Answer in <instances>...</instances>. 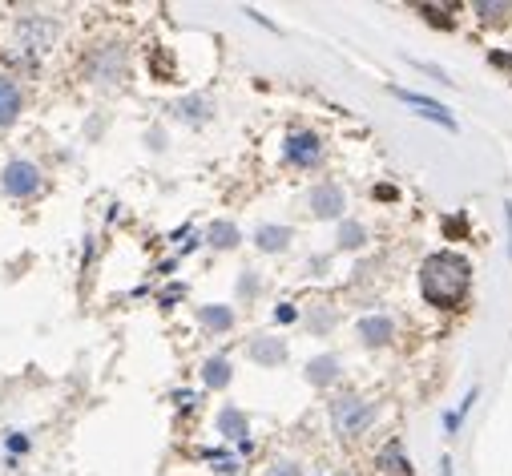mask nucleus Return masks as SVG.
I'll return each instance as SVG.
<instances>
[{"mask_svg":"<svg viewBox=\"0 0 512 476\" xmlns=\"http://www.w3.org/2000/svg\"><path fill=\"white\" fill-rule=\"evenodd\" d=\"M440 476H452V460L448 456H440Z\"/></svg>","mask_w":512,"mask_h":476,"instance_id":"393cba45","label":"nucleus"},{"mask_svg":"<svg viewBox=\"0 0 512 476\" xmlns=\"http://www.w3.org/2000/svg\"><path fill=\"white\" fill-rule=\"evenodd\" d=\"M331 416H335L339 436H355V432H363V428L375 420V404H367V400H359V396H343V400H335Z\"/></svg>","mask_w":512,"mask_h":476,"instance_id":"f03ea898","label":"nucleus"},{"mask_svg":"<svg viewBox=\"0 0 512 476\" xmlns=\"http://www.w3.org/2000/svg\"><path fill=\"white\" fill-rule=\"evenodd\" d=\"M472 13H480V21H492V25H500V21H508L512 5H496V0H476V5H472Z\"/></svg>","mask_w":512,"mask_h":476,"instance_id":"4468645a","label":"nucleus"},{"mask_svg":"<svg viewBox=\"0 0 512 476\" xmlns=\"http://www.w3.org/2000/svg\"><path fill=\"white\" fill-rule=\"evenodd\" d=\"M392 331H396V323H392L388 315H375V319H363V323H359L363 343H388V339H392Z\"/></svg>","mask_w":512,"mask_h":476,"instance_id":"1a4fd4ad","label":"nucleus"},{"mask_svg":"<svg viewBox=\"0 0 512 476\" xmlns=\"http://www.w3.org/2000/svg\"><path fill=\"white\" fill-rule=\"evenodd\" d=\"M339 476H347V472H339Z\"/></svg>","mask_w":512,"mask_h":476,"instance_id":"a878e982","label":"nucleus"},{"mask_svg":"<svg viewBox=\"0 0 512 476\" xmlns=\"http://www.w3.org/2000/svg\"><path fill=\"white\" fill-rule=\"evenodd\" d=\"M504 218H508V255H512V202H504Z\"/></svg>","mask_w":512,"mask_h":476,"instance_id":"4be33fe9","label":"nucleus"},{"mask_svg":"<svg viewBox=\"0 0 512 476\" xmlns=\"http://www.w3.org/2000/svg\"><path fill=\"white\" fill-rule=\"evenodd\" d=\"M5 190L13 198H33L41 190V170L33 162H9L5 166Z\"/></svg>","mask_w":512,"mask_h":476,"instance_id":"7ed1b4c3","label":"nucleus"},{"mask_svg":"<svg viewBox=\"0 0 512 476\" xmlns=\"http://www.w3.org/2000/svg\"><path fill=\"white\" fill-rule=\"evenodd\" d=\"M468 287H472V263L456 251H440V255H428L424 267H420V291L432 307H460L468 299Z\"/></svg>","mask_w":512,"mask_h":476,"instance_id":"f257e3e1","label":"nucleus"},{"mask_svg":"<svg viewBox=\"0 0 512 476\" xmlns=\"http://www.w3.org/2000/svg\"><path fill=\"white\" fill-rule=\"evenodd\" d=\"M210 243L214 247H234L238 243V226L234 222H214L210 226Z\"/></svg>","mask_w":512,"mask_h":476,"instance_id":"dca6fc26","label":"nucleus"},{"mask_svg":"<svg viewBox=\"0 0 512 476\" xmlns=\"http://www.w3.org/2000/svg\"><path fill=\"white\" fill-rule=\"evenodd\" d=\"M363 238H367V230H363L359 222H347V226L339 230V243H343V247H351V251H355V247H363Z\"/></svg>","mask_w":512,"mask_h":476,"instance_id":"a211bd4d","label":"nucleus"},{"mask_svg":"<svg viewBox=\"0 0 512 476\" xmlns=\"http://www.w3.org/2000/svg\"><path fill=\"white\" fill-rule=\"evenodd\" d=\"M275 319H283V323H291V319H295V311H291V307H279V311H275Z\"/></svg>","mask_w":512,"mask_h":476,"instance_id":"b1692460","label":"nucleus"},{"mask_svg":"<svg viewBox=\"0 0 512 476\" xmlns=\"http://www.w3.org/2000/svg\"><path fill=\"white\" fill-rule=\"evenodd\" d=\"M283 355H287V347H283L279 335H267V339H254V343H250V360L263 364V368H275Z\"/></svg>","mask_w":512,"mask_h":476,"instance_id":"0eeeda50","label":"nucleus"},{"mask_svg":"<svg viewBox=\"0 0 512 476\" xmlns=\"http://www.w3.org/2000/svg\"><path fill=\"white\" fill-rule=\"evenodd\" d=\"M392 93H396L404 105H416L424 117H432V122H440L444 130H456V117H452L440 101H432V97H424V93H416V89H392Z\"/></svg>","mask_w":512,"mask_h":476,"instance_id":"20e7f679","label":"nucleus"},{"mask_svg":"<svg viewBox=\"0 0 512 476\" xmlns=\"http://www.w3.org/2000/svg\"><path fill=\"white\" fill-rule=\"evenodd\" d=\"M383 460H388V468H392V472H408V460H400V448H396V444H388Z\"/></svg>","mask_w":512,"mask_h":476,"instance_id":"6ab92c4d","label":"nucleus"},{"mask_svg":"<svg viewBox=\"0 0 512 476\" xmlns=\"http://www.w3.org/2000/svg\"><path fill=\"white\" fill-rule=\"evenodd\" d=\"M307 202H311V210H315L319 218H339V214H343V190H339L335 182H323V186H315Z\"/></svg>","mask_w":512,"mask_h":476,"instance_id":"39448f33","label":"nucleus"},{"mask_svg":"<svg viewBox=\"0 0 512 476\" xmlns=\"http://www.w3.org/2000/svg\"><path fill=\"white\" fill-rule=\"evenodd\" d=\"M287 238H291L287 226H263V230H259V247H263V251H283Z\"/></svg>","mask_w":512,"mask_h":476,"instance_id":"ddd939ff","label":"nucleus"},{"mask_svg":"<svg viewBox=\"0 0 512 476\" xmlns=\"http://www.w3.org/2000/svg\"><path fill=\"white\" fill-rule=\"evenodd\" d=\"M492 65H500V69H512V57H508V53H492Z\"/></svg>","mask_w":512,"mask_h":476,"instance_id":"5701e85b","label":"nucleus"},{"mask_svg":"<svg viewBox=\"0 0 512 476\" xmlns=\"http://www.w3.org/2000/svg\"><path fill=\"white\" fill-rule=\"evenodd\" d=\"M202 323L214 327V331H230L234 327V311H226V307H202Z\"/></svg>","mask_w":512,"mask_h":476,"instance_id":"2eb2a0df","label":"nucleus"},{"mask_svg":"<svg viewBox=\"0 0 512 476\" xmlns=\"http://www.w3.org/2000/svg\"><path fill=\"white\" fill-rule=\"evenodd\" d=\"M218 432L230 436V440H242V444H246V416H242L238 408H222V416H218Z\"/></svg>","mask_w":512,"mask_h":476,"instance_id":"9b49d317","label":"nucleus"},{"mask_svg":"<svg viewBox=\"0 0 512 476\" xmlns=\"http://www.w3.org/2000/svg\"><path fill=\"white\" fill-rule=\"evenodd\" d=\"M117 73H121V49H113V45H109V49H105V57H97V61H93V77H97V81H113Z\"/></svg>","mask_w":512,"mask_h":476,"instance_id":"f8f14e48","label":"nucleus"},{"mask_svg":"<svg viewBox=\"0 0 512 476\" xmlns=\"http://www.w3.org/2000/svg\"><path fill=\"white\" fill-rule=\"evenodd\" d=\"M178 113H186V117H202V113H206V101H202V97H190L186 105H178Z\"/></svg>","mask_w":512,"mask_h":476,"instance_id":"aec40b11","label":"nucleus"},{"mask_svg":"<svg viewBox=\"0 0 512 476\" xmlns=\"http://www.w3.org/2000/svg\"><path fill=\"white\" fill-rule=\"evenodd\" d=\"M287 162H295V166H315L319 162V138L315 134H291V142H287Z\"/></svg>","mask_w":512,"mask_h":476,"instance_id":"423d86ee","label":"nucleus"},{"mask_svg":"<svg viewBox=\"0 0 512 476\" xmlns=\"http://www.w3.org/2000/svg\"><path fill=\"white\" fill-rule=\"evenodd\" d=\"M21 113V89L13 77H0V126H9Z\"/></svg>","mask_w":512,"mask_h":476,"instance_id":"6e6552de","label":"nucleus"},{"mask_svg":"<svg viewBox=\"0 0 512 476\" xmlns=\"http://www.w3.org/2000/svg\"><path fill=\"white\" fill-rule=\"evenodd\" d=\"M202 376H206L210 388H226V380H230V364H226V360H210Z\"/></svg>","mask_w":512,"mask_h":476,"instance_id":"f3484780","label":"nucleus"},{"mask_svg":"<svg viewBox=\"0 0 512 476\" xmlns=\"http://www.w3.org/2000/svg\"><path fill=\"white\" fill-rule=\"evenodd\" d=\"M335 376H339V360H335V355H319V360L307 364V380L319 384V388H327Z\"/></svg>","mask_w":512,"mask_h":476,"instance_id":"9d476101","label":"nucleus"},{"mask_svg":"<svg viewBox=\"0 0 512 476\" xmlns=\"http://www.w3.org/2000/svg\"><path fill=\"white\" fill-rule=\"evenodd\" d=\"M271 476H303V472H299V464H291V460H287V464H279Z\"/></svg>","mask_w":512,"mask_h":476,"instance_id":"412c9836","label":"nucleus"}]
</instances>
